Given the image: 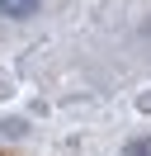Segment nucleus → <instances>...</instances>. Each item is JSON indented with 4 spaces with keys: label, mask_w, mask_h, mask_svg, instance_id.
<instances>
[{
    "label": "nucleus",
    "mask_w": 151,
    "mask_h": 156,
    "mask_svg": "<svg viewBox=\"0 0 151 156\" xmlns=\"http://www.w3.org/2000/svg\"><path fill=\"white\" fill-rule=\"evenodd\" d=\"M128 156H151V137L146 142H128Z\"/></svg>",
    "instance_id": "nucleus-2"
},
{
    "label": "nucleus",
    "mask_w": 151,
    "mask_h": 156,
    "mask_svg": "<svg viewBox=\"0 0 151 156\" xmlns=\"http://www.w3.org/2000/svg\"><path fill=\"white\" fill-rule=\"evenodd\" d=\"M33 10H38V0H0V14H9V19H24Z\"/></svg>",
    "instance_id": "nucleus-1"
}]
</instances>
